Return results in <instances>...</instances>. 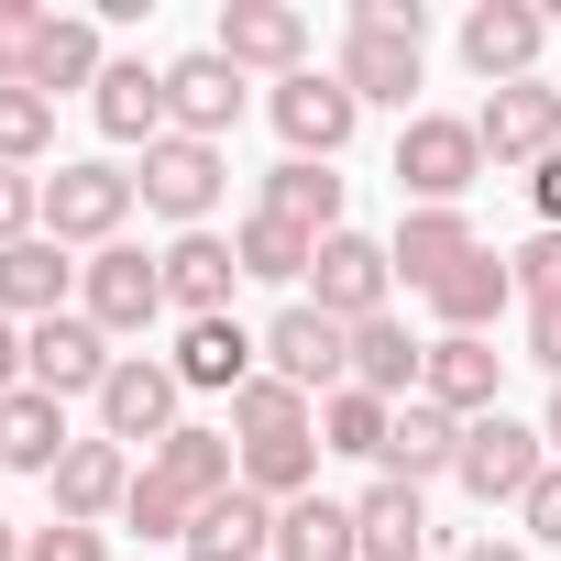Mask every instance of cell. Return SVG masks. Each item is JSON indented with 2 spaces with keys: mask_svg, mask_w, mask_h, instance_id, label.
I'll list each match as a JSON object with an SVG mask.
<instances>
[{
  "mask_svg": "<svg viewBox=\"0 0 561 561\" xmlns=\"http://www.w3.org/2000/svg\"><path fill=\"white\" fill-rule=\"evenodd\" d=\"M0 561H23V528H0Z\"/></svg>",
  "mask_w": 561,
  "mask_h": 561,
  "instance_id": "cell-49",
  "label": "cell"
},
{
  "mask_svg": "<svg viewBox=\"0 0 561 561\" xmlns=\"http://www.w3.org/2000/svg\"><path fill=\"white\" fill-rule=\"evenodd\" d=\"M264 375H287L298 397H342V386H353V331L320 320L309 298L275 309V331H264Z\"/></svg>",
  "mask_w": 561,
  "mask_h": 561,
  "instance_id": "cell-7",
  "label": "cell"
},
{
  "mask_svg": "<svg viewBox=\"0 0 561 561\" xmlns=\"http://www.w3.org/2000/svg\"><path fill=\"white\" fill-rule=\"evenodd\" d=\"M309 309L320 320H342V331H364V320H386V287H397V264H386V242H364V231H331L320 242V264H309Z\"/></svg>",
  "mask_w": 561,
  "mask_h": 561,
  "instance_id": "cell-10",
  "label": "cell"
},
{
  "mask_svg": "<svg viewBox=\"0 0 561 561\" xmlns=\"http://www.w3.org/2000/svg\"><path fill=\"white\" fill-rule=\"evenodd\" d=\"M451 561H528L517 539H473V550H451Z\"/></svg>",
  "mask_w": 561,
  "mask_h": 561,
  "instance_id": "cell-47",
  "label": "cell"
},
{
  "mask_svg": "<svg viewBox=\"0 0 561 561\" xmlns=\"http://www.w3.org/2000/svg\"><path fill=\"white\" fill-rule=\"evenodd\" d=\"M473 176H484V133L451 122V111H408V133H397V187H408V209H462Z\"/></svg>",
  "mask_w": 561,
  "mask_h": 561,
  "instance_id": "cell-1",
  "label": "cell"
},
{
  "mask_svg": "<svg viewBox=\"0 0 561 561\" xmlns=\"http://www.w3.org/2000/svg\"><path fill=\"white\" fill-rule=\"evenodd\" d=\"M133 198H144V187H133L122 165H100V154H89V165H56V176H45V231H56L67 253H78V242L100 253V242H122Z\"/></svg>",
  "mask_w": 561,
  "mask_h": 561,
  "instance_id": "cell-4",
  "label": "cell"
},
{
  "mask_svg": "<svg viewBox=\"0 0 561 561\" xmlns=\"http://www.w3.org/2000/svg\"><path fill=\"white\" fill-rule=\"evenodd\" d=\"M23 561H111V539L78 517H45V528H23Z\"/></svg>",
  "mask_w": 561,
  "mask_h": 561,
  "instance_id": "cell-40",
  "label": "cell"
},
{
  "mask_svg": "<svg viewBox=\"0 0 561 561\" xmlns=\"http://www.w3.org/2000/svg\"><path fill=\"white\" fill-rule=\"evenodd\" d=\"M539 45H550V12H528V0H473V12H462V67L484 89L539 78Z\"/></svg>",
  "mask_w": 561,
  "mask_h": 561,
  "instance_id": "cell-11",
  "label": "cell"
},
{
  "mask_svg": "<svg viewBox=\"0 0 561 561\" xmlns=\"http://www.w3.org/2000/svg\"><path fill=\"white\" fill-rule=\"evenodd\" d=\"M89 122H100L111 144H144V154H154V144L176 133V122H165V67H144V56H111V78L89 89Z\"/></svg>",
  "mask_w": 561,
  "mask_h": 561,
  "instance_id": "cell-15",
  "label": "cell"
},
{
  "mask_svg": "<svg viewBox=\"0 0 561 561\" xmlns=\"http://www.w3.org/2000/svg\"><path fill=\"white\" fill-rule=\"evenodd\" d=\"M451 473H462V495H473V506H528V484L550 473V440H539L528 419H506V408H495V419H473V430H462V462H451Z\"/></svg>",
  "mask_w": 561,
  "mask_h": 561,
  "instance_id": "cell-3",
  "label": "cell"
},
{
  "mask_svg": "<svg viewBox=\"0 0 561 561\" xmlns=\"http://www.w3.org/2000/svg\"><path fill=\"white\" fill-rule=\"evenodd\" d=\"M144 209H165L176 231H209V209H220V187H231V165H220V144H187V133H165L154 154H144Z\"/></svg>",
  "mask_w": 561,
  "mask_h": 561,
  "instance_id": "cell-8",
  "label": "cell"
},
{
  "mask_svg": "<svg viewBox=\"0 0 561 561\" xmlns=\"http://www.w3.org/2000/svg\"><path fill=\"white\" fill-rule=\"evenodd\" d=\"M231 253H242V275H264V287H298V275L320 264V242H309V231H287L275 209H253V220L231 231Z\"/></svg>",
  "mask_w": 561,
  "mask_h": 561,
  "instance_id": "cell-34",
  "label": "cell"
},
{
  "mask_svg": "<svg viewBox=\"0 0 561 561\" xmlns=\"http://www.w3.org/2000/svg\"><path fill=\"white\" fill-rule=\"evenodd\" d=\"M473 133H484V165H550L561 154V89L550 78H517V89H495L473 111Z\"/></svg>",
  "mask_w": 561,
  "mask_h": 561,
  "instance_id": "cell-12",
  "label": "cell"
},
{
  "mask_svg": "<svg viewBox=\"0 0 561 561\" xmlns=\"http://www.w3.org/2000/svg\"><path fill=\"white\" fill-rule=\"evenodd\" d=\"M34 231H45V176L0 165V242H34Z\"/></svg>",
  "mask_w": 561,
  "mask_h": 561,
  "instance_id": "cell-41",
  "label": "cell"
},
{
  "mask_svg": "<svg viewBox=\"0 0 561 561\" xmlns=\"http://www.w3.org/2000/svg\"><path fill=\"white\" fill-rule=\"evenodd\" d=\"M275 440H320V397H298L287 375H253L231 397V451H275Z\"/></svg>",
  "mask_w": 561,
  "mask_h": 561,
  "instance_id": "cell-25",
  "label": "cell"
},
{
  "mask_svg": "<svg viewBox=\"0 0 561 561\" xmlns=\"http://www.w3.org/2000/svg\"><path fill=\"white\" fill-rule=\"evenodd\" d=\"M253 209H275L287 231L331 242V231H342V176H331V165H309V154H287V165L264 176V198H253Z\"/></svg>",
  "mask_w": 561,
  "mask_h": 561,
  "instance_id": "cell-30",
  "label": "cell"
},
{
  "mask_svg": "<svg viewBox=\"0 0 561 561\" xmlns=\"http://www.w3.org/2000/svg\"><path fill=\"white\" fill-rule=\"evenodd\" d=\"M495 375H506V353H495V342H462V331H440V342H430V375H419V397H430V408H451V419H495Z\"/></svg>",
  "mask_w": 561,
  "mask_h": 561,
  "instance_id": "cell-20",
  "label": "cell"
},
{
  "mask_svg": "<svg viewBox=\"0 0 561 561\" xmlns=\"http://www.w3.org/2000/svg\"><path fill=\"white\" fill-rule=\"evenodd\" d=\"M275 561H364V528L342 495H298L275 506Z\"/></svg>",
  "mask_w": 561,
  "mask_h": 561,
  "instance_id": "cell-31",
  "label": "cell"
},
{
  "mask_svg": "<svg viewBox=\"0 0 561 561\" xmlns=\"http://www.w3.org/2000/svg\"><path fill=\"white\" fill-rule=\"evenodd\" d=\"M0 397H23V320H0Z\"/></svg>",
  "mask_w": 561,
  "mask_h": 561,
  "instance_id": "cell-46",
  "label": "cell"
},
{
  "mask_svg": "<svg viewBox=\"0 0 561 561\" xmlns=\"http://www.w3.org/2000/svg\"><path fill=\"white\" fill-rule=\"evenodd\" d=\"M45 23H56V12H34V0H0V89H34Z\"/></svg>",
  "mask_w": 561,
  "mask_h": 561,
  "instance_id": "cell-37",
  "label": "cell"
},
{
  "mask_svg": "<svg viewBox=\"0 0 561 561\" xmlns=\"http://www.w3.org/2000/svg\"><path fill=\"white\" fill-rule=\"evenodd\" d=\"M353 34H397V45H419L430 12H419V0H353Z\"/></svg>",
  "mask_w": 561,
  "mask_h": 561,
  "instance_id": "cell-42",
  "label": "cell"
},
{
  "mask_svg": "<svg viewBox=\"0 0 561 561\" xmlns=\"http://www.w3.org/2000/svg\"><path fill=\"white\" fill-rule=\"evenodd\" d=\"M144 473H154L165 495L209 506V495H231V484H242V451H231V430H198V419H187V430H165V440L144 451Z\"/></svg>",
  "mask_w": 561,
  "mask_h": 561,
  "instance_id": "cell-17",
  "label": "cell"
},
{
  "mask_svg": "<svg viewBox=\"0 0 561 561\" xmlns=\"http://www.w3.org/2000/svg\"><path fill=\"white\" fill-rule=\"evenodd\" d=\"M528 198H539V231H561V154H550V165H528Z\"/></svg>",
  "mask_w": 561,
  "mask_h": 561,
  "instance_id": "cell-45",
  "label": "cell"
},
{
  "mask_svg": "<svg viewBox=\"0 0 561 561\" xmlns=\"http://www.w3.org/2000/svg\"><path fill=\"white\" fill-rule=\"evenodd\" d=\"M45 484H56V517L100 528V517H122V495H133V451H122V440H78Z\"/></svg>",
  "mask_w": 561,
  "mask_h": 561,
  "instance_id": "cell-21",
  "label": "cell"
},
{
  "mask_svg": "<svg viewBox=\"0 0 561 561\" xmlns=\"http://www.w3.org/2000/svg\"><path fill=\"white\" fill-rule=\"evenodd\" d=\"M462 430H473V419H451V408L408 397V408H397V430H386V473H397V484H430V473H451V462H462Z\"/></svg>",
  "mask_w": 561,
  "mask_h": 561,
  "instance_id": "cell-27",
  "label": "cell"
},
{
  "mask_svg": "<svg viewBox=\"0 0 561 561\" xmlns=\"http://www.w3.org/2000/svg\"><path fill=\"white\" fill-rule=\"evenodd\" d=\"M506 275H517V309H561V231H528L506 253Z\"/></svg>",
  "mask_w": 561,
  "mask_h": 561,
  "instance_id": "cell-38",
  "label": "cell"
},
{
  "mask_svg": "<svg viewBox=\"0 0 561 561\" xmlns=\"http://www.w3.org/2000/svg\"><path fill=\"white\" fill-rule=\"evenodd\" d=\"M122 517H133V539H176V550H187V517H198V506H187V495H165L154 473H133V495H122Z\"/></svg>",
  "mask_w": 561,
  "mask_h": 561,
  "instance_id": "cell-39",
  "label": "cell"
},
{
  "mask_svg": "<svg viewBox=\"0 0 561 561\" xmlns=\"http://www.w3.org/2000/svg\"><path fill=\"white\" fill-rule=\"evenodd\" d=\"M539 440H550V451H561V386H550V419H539Z\"/></svg>",
  "mask_w": 561,
  "mask_h": 561,
  "instance_id": "cell-48",
  "label": "cell"
},
{
  "mask_svg": "<svg viewBox=\"0 0 561 561\" xmlns=\"http://www.w3.org/2000/svg\"><path fill=\"white\" fill-rule=\"evenodd\" d=\"M78 320H100L111 342H122V331H154V320H165V253L100 242V253L78 264Z\"/></svg>",
  "mask_w": 561,
  "mask_h": 561,
  "instance_id": "cell-2",
  "label": "cell"
},
{
  "mask_svg": "<svg viewBox=\"0 0 561 561\" xmlns=\"http://www.w3.org/2000/svg\"><path fill=\"white\" fill-rule=\"evenodd\" d=\"M187 561H275V506H264L253 484L209 495V506L187 517Z\"/></svg>",
  "mask_w": 561,
  "mask_h": 561,
  "instance_id": "cell-22",
  "label": "cell"
},
{
  "mask_svg": "<svg viewBox=\"0 0 561 561\" xmlns=\"http://www.w3.org/2000/svg\"><path fill=\"white\" fill-rule=\"evenodd\" d=\"M176 397H187V386H176V364L122 353V364H111V386H100V440H122V451L144 440V451H154L165 430H187V419H176Z\"/></svg>",
  "mask_w": 561,
  "mask_h": 561,
  "instance_id": "cell-9",
  "label": "cell"
},
{
  "mask_svg": "<svg viewBox=\"0 0 561 561\" xmlns=\"http://www.w3.org/2000/svg\"><path fill=\"white\" fill-rule=\"evenodd\" d=\"M528 364L561 386V309H528Z\"/></svg>",
  "mask_w": 561,
  "mask_h": 561,
  "instance_id": "cell-44",
  "label": "cell"
},
{
  "mask_svg": "<svg viewBox=\"0 0 561 561\" xmlns=\"http://www.w3.org/2000/svg\"><path fill=\"white\" fill-rule=\"evenodd\" d=\"M231 287H242V253H231L220 231H176V242H165V309L231 320Z\"/></svg>",
  "mask_w": 561,
  "mask_h": 561,
  "instance_id": "cell-18",
  "label": "cell"
},
{
  "mask_svg": "<svg viewBox=\"0 0 561 561\" xmlns=\"http://www.w3.org/2000/svg\"><path fill=\"white\" fill-rule=\"evenodd\" d=\"M100 78H111L100 23H89V12H56V23H45V56H34V89H45V100H67V89H100Z\"/></svg>",
  "mask_w": 561,
  "mask_h": 561,
  "instance_id": "cell-33",
  "label": "cell"
},
{
  "mask_svg": "<svg viewBox=\"0 0 561 561\" xmlns=\"http://www.w3.org/2000/svg\"><path fill=\"white\" fill-rule=\"evenodd\" d=\"M462 253H484V242H473V220H462V209H408V220H397V242H386V264H397V275H408V287H419V298H430V287H440V275H451V264H462Z\"/></svg>",
  "mask_w": 561,
  "mask_h": 561,
  "instance_id": "cell-26",
  "label": "cell"
},
{
  "mask_svg": "<svg viewBox=\"0 0 561 561\" xmlns=\"http://www.w3.org/2000/svg\"><path fill=\"white\" fill-rule=\"evenodd\" d=\"M67 287H78V264H67V242L56 231H34V242H0V320H56L67 309Z\"/></svg>",
  "mask_w": 561,
  "mask_h": 561,
  "instance_id": "cell-19",
  "label": "cell"
},
{
  "mask_svg": "<svg viewBox=\"0 0 561 561\" xmlns=\"http://www.w3.org/2000/svg\"><path fill=\"white\" fill-rule=\"evenodd\" d=\"M45 144H56V100H45V89H0V165L34 176Z\"/></svg>",
  "mask_w": 561,
  "mask_h": 561,
  "instance_id": "cell-36",
  "label": "cell"
},
{
  "mask_svg": "<svg viewBox=\"0 0 561 561\" xmlns=\"http://www.w3.org/2000/svg\"><path fill=\"white\" fill-rule=\"evenodd\" d=\"M517 517H528V539H550V550H561V462L528 484V506H517Z\"/></svg>",
  "mask_w": 561,
  "mask_h": 561,
  "instance_id": "cell-43",
  "label": "cell"
},
{
  "mask_svg": "<svg viewBox=\"0 0 561 561\" xmlns=\"http://www.w3.org/2000/svg\"><path fill=\"white\" fill-rule=\"evenodd\" d=\"M165 122H176L187 144H220V133L242 122V67H231L220 45L176 56V67H165Z\"/></svg>",
  "mask_w": 561,
  "mask_h": 561,
  "instance_id": "cell-14",
  "label": "cell"
},
{
  "mask_svg": "<svg viewBox=\"0 0 561 561\" xmlns=\"http://www.w3.org/2000/svg\"><path fill=\"white\" fill-rule=\"evenodd\" d=\"M353 528H364V561H419L430 550V506H419V484H375V495H353Z\"/></svg>",
  "mask_w": 561,
  "mask_h": 561,
  "instance_id": "cell-32",
  "label": "cell"
},
{
  "mask_svg": "<svg viewBox=\"0 0 561 561\" xmlns=\"http://www.w3.org/2000/svg\"><path fill=\"white\" fill-rule=\"evenodd\" d=\"M430 309H440V331H462V342H484L506 309H517V275H506V253H462L440 287H430Z\"/></svg>",
  "mask_w": 561,
  "mask_h": 561,
  "instance_id": "cell-23",
  "label": "cell"
},
{
  "mask_svg": "<svg viewBox=\"0 0 561 561\" xmlns=\"http://www.w3.org/2000/svg\"><path fill=\"white\" fill-rule=\"evenodd\" d=\"M67 451H78V430H67V397H45V386L0 397V473H56Z\"/></svg>",
  "mask_w": 561,
  "mask_h": 561,
  "instance_id": "cell-24",
  "label": "cell"
},
{
  "mask_svg": "<svg viewBox=\"0 0 561 561\" xmlns=\"http://www.w3.org/2000/svg\"><path fill=\"white\" fill-rule=\"evenodd\" d=\"M209 45H220L242 78H298V67H309V12H287V0H231Z\"/></svg>",
  "mask_w": 561,
  "mask_h": 561,
  "instance_id": "cell-13",
  "label": "cell"
},
{
  "mask_svg": "<svg viewBox=\"0 0 561 561\" xmlns=\"http://www.w3.org/2000/svg\"><path fill=\"white\" fill-rule=\"evenodd\" d=\"M386 430H397V408H386V397H364V386L320 397V451H353V462H386Z\"/></svg>",
  "mask_w": 561,
  "mask_h": 561,
  "instance_id": "cell-35",
  "label": "cell"
},
{
  "mask_svg": "<svg viewBox=\"0 0 561 561\" xmlns=\"http://www.w3.org/2000/svg\"><path fill=\"white\" fill-rule=\"evenodd\" d=\"M419 375H430V342H408V320H364V331H353V386H364V397L408 408Z\"/></svg>",
  "mask_w": 561,
  "mask_h": 561,
  "instance_id": "cell-29",
  "label": "cell"
},
{
  "mask_svg": "<svg viewBox=\"0 0 561 561\" xmlns=\"http://www.w3.org/2000/svg\"><path fill=\"white\" fill-rule=\"evenodd\" d=\"M275 133H287V154H309V165H331L342 144H353V122H364V100L342 89V67H298V78H275Z\"/></svg>",
  "mask_w": 561,
  "mask_h": 561,
  "instance_id": "cell-5",
  "label": "cell"
},
{
  "mask_svg": "<svg viewBox=\"0 0 561 561\" xmlns=\"http://www.w3.org/2000/svg\"><path fill=\"white\" fill-rule=\"evenodd\" d=\"M111 331L100 320H78V309H56V320H34L23 331V386H45V397H100L111 386Z\"/></svg>",
  "mask_w": 561,
  "mask_h": 561,
  "instance_id": "cell-6",
  "label": "cell"
},
{
  "mask_svg": "<svg viewBox=\"0 0 561 561\" xmlns=\"http://www.w3.org/2000/svg\"><path fill=\"white\" fill-rule=\"evenodd\" d=\"M342 89H353L364 111H408V100H419V45H397V34H342Z\"/></svg>",
  "mask_w": 561,
  "mask_h": 561,
  "instance_id": "cell-28",
  "label": "cell"
},
{
  "mask_svg": "<svg viewBox=\"0 0 561 561\" xmlns=\"http://www.w3.org/2000/svg\"><path fill=\"white\" fill-rule=\"evenodd\" d=\"M165 364H176V386H198V397H242V386L264 375V342H253L242 320H187Z\"/></svg>",
  "mask_w": 561,
  "mask_h": 561,
  "instance_id": "cell-16",
  "label": "cell"
}]
</instances>
